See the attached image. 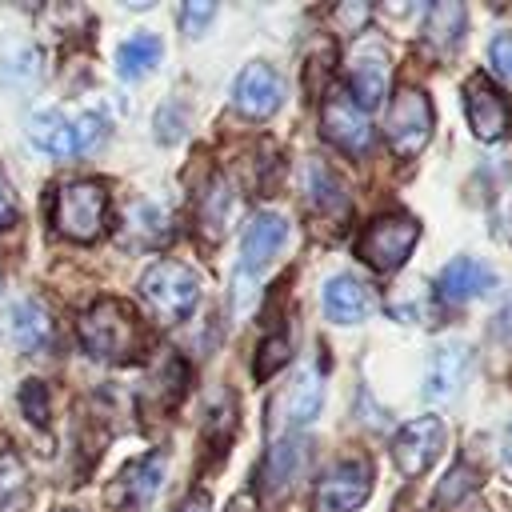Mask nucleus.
<instances>
[{
    "instance_id": "a211bd4d",
    "label": "nucleus",
    "mask_w": 512,
    "mask_h": 512,
    "mask_svg": "<svg viewBox=\"0 0 512 512\" xmlns=\"http://www.w3.org/2000/svg\"><path fill=\"white\" fill-rule=\"evenodd\" d=\"M372 308H376V300H372L364 280L340 272L324 284V316L332 324H360V320H368Z\"/></svg>"
},
{
    "instance_id": "4468645a",
    "label": "nucleus",
    "mask_w": 512,
    "mask_h": 512,
    "mask_svg": "<svg viewBox=\"0 0 512 512\" xmlns=\"http://www.w3.org/2000/svg\"><path fill=\"white\" fill-rule=\"evenodd\" d=\"M444 440H448V432H444V420L440 416H416V420H408L396 432L392 460H396V468L404 476H424L436 464V456L444 452Z\"/></svg>"
},
{
    "instance_id": "e433bc0d",
    "label": "nucleus",
    "mask_w": 512,
    "mask_h": 512,
    "mask_svg": "<svg viewBox=\"0 0 512 512\" xmlns=\"http://www.w3.org/2000/svg\"><path fill=\"white\" fill-rule=\"evenodd\" d=\"M500 476L512 484V424H508L504 436H500Z\"/></svg>"
},
{
    "instance_id": "5701e85b",
    "label": "nucleus",
    "mask_w": 512,
    "mask_h": 512,
    "mask_svg": "<svg viewBox=\"0 0 512 512\" xmlns=\"http://www.w3.org/2000/svg\"><path fill=\"white\" fill-rule=\"evenodd\" d=\"M160 52H164V44H160L156 32H132V36L116 48V72H120L124 80H144V76L160 64Z\"/></svg>"
},
{
    "instance_id": "7c9ffc66",
    "label": "nucleus",
    "mask_w": 512,
    "mask_h": 512,
    "mask_svg": "<svg viewBox=\"0 0 512 512\" xmlns=\"http://www.w3.org/2000/svg\"><path fill=\"white\" fill-rule=\"evenodd\" d=\"M20 408H24V416L28 420H36V424H48V388H44V380H24V388H20Z\"/></svg>"
},
{
    "instance_id": "c85d7f7f",
    "label": "nucleus",
    "mask_w": 512,
    "mask_h": 512,
    "mask_svg": "<svg viewBox=\"0 0 512 512\" xmlns=\"http://www.w3.org/2000/svg\"><path fill=\"white\" fill-rule=\"evenodd\" d=\"M40 76V56L36 48H12L0 56V80L8 84H32Z\"/></svg>"
},
{
    "instance_id": "a878e982",
    "label": "nucleus",
    "mask_w": 512,
    "mask_h": 512,
    "mask_svg": "<svg viewBox=\"0 0 512 512\" xmlns=\"http://www.w3.org/2000/svg\"><path fill=\"white\" fill-rule=\"evenodd\" d=\"M288 356H292V332H288L284 324H276V328L260 340V348H256V376L268 380L280 364H288Z\"/></svg>"
},
{
    "instance_id": "f3484780",
    "label": "nucleus",
    "mask_w": 512,
    "mask_h": 512,
    "mask_svg": "<svg viewBox=\"0 0 512 512\" xmlns=\"http://www.w3.org/2000/svg\"><path fill=\"white\" fill-rule=\"evenodd\" d=\"M288 244V220L280 212H256L240 236V256H244V268L256 272L264 268L280 248Z\"/></svg>"
},
{
    "instance_id": "9b49d317",
    "label": "nucleus",
    "mask_w": 512,
    "mask_h": 512,
    "mask_svg": "<svg viewBox=\"0 0 512 512\" xmlns=\"http://www.w3.org/2000/svg\"><path fill=\"white\" fill-rule=\"evenodd\" d=\"M472 364H476V356H472V348L464 344V340H440L436 348H432V356H428V364H424V400L428 404H448V400H456L460 396V388L468 384V376H472Z\"/></svg>"
},
{
    "instance_id": "1a4fd4ad",
    "label": "nucleus",
    "mask_w": 512,
    "mask_h": 512,
    "mask_svg": "<svg viewBox=\"0 0 512 512\" xmlns=\"http://www.w3.org/2000/svg\"><path fill=\"white\" fill-rule=\"evenodd\" d=\"M320 408H324V380L316 376V368H300L280 392H276V400H272V432L276 436H292L296 428H304V424H312L316 416H320Z\"/></svg>"
},
{
    "instance_id": "4be33fe9",
    "label": "nucleus",
    "mask_w": 512,
    "mask_h": 512,
    "mask_svg": "<svg viewBox=\"0 0 512 512\" xmlns=\"http://www.w3.org/2000/svg\"><path fill=\"white\" fill-rule=\"evenodd\" d=\"M464 28H468L464 4L444 0V4H432V8L424 12V40H428L436 52H452V48L464 40Z\"/></svg>"
},
{
    "instance_id": "c756f323",
    "label": "nucleus",
    "mask_w": 512,
    "mask_h": 512,
    "mask_svg": "<svg viewBox=\"0 0 512 512\" xmlns=\"http://www.w3.org/2000/svg\"><path fill=\"white\" fill-rule=\"evenodd\" d=\"M184 120H188V108H184V100H168V104L156 112V136H160L164 144L180 140V132H184Z\"/></svg>"
},
{
    "instance_id": "412c9836",
    "label": "nucleus",
    "mask_w": 512,
    "mask_h": 512,
    "mask_svg": "<svg viewBox=\"0 0 512 512\" xmlns=\"http://www.w3.org/2000/svg\"><path fill=\"white\" fill-rule=\"evenodd\" d=\"M232 216H236V192H232V184L224 176H212L200 188V196H196V220H200L204 236L208 240H220L228 232Z\"/></svg>"
},
{
    "instance_id": "f8f14e48",
    "label": "nucleus",
    "mask_w": 512,
    "mask_h": 512,
    "mask_svg": "<svg viewBox=\"0 0 512 512\" xmlns=\"http://www.w3.org/2000/svg\"><path fill=\"white\" fill-rule=\"evenodd\" d=\"M284 104V80L272 64L264 60H252L240 68L236 84H232V108L244 116V120H268L276 116Z\"/></svg>"
},
{
    "instance_id": "473e14b6",
    "label": "nucleus",
    "mask_w": 512,
    "mask_h": 512,
    "mask_svg": "<svg viewBox=\"0 0 512 512\" xmlns=\"http://www.w3.org/2000/svg\"><path fill=\"white\" fill-rule=\"evenodd\" d=\"M212 16H216V4H208V0H192V4L180 8V28H184L188 36H200L204 24H208Z\"/></svg>"
},
{
    "instance_id": "cd10ccee",
    "label": "nucleus",
    "mask_w": 512,
    "mask_h": 512,
    "mask_svg": "<svg viewBox=\"0 0 512 512\" xmlns=\"http://www.w3.org/2000/svg\"><path fill=\"white\" fill-rule=\"evenodd\" d=\"M472 488H476V472H472V464H464V460H460V464H452V468H448V476L436 484L432 504H436V508H452V504H460Z\"/></svg>"
},
{
    "instance_id": "2eb2a0df",
    "label": "nucleus",
    "mask_w": 512,
    "mask_h": 512,
    "mask_svg": "<svg viewBox=\"0 0 512 512\" xmlns=\"http://www.w3.org/2000/svg\"><path fill=\"white\" fill-rule=\"evenodd\" d=\"M464 112H468V128L476 140H500L508 132V100L504 92L488 80V76H468L464 84Z\"/></svg>"
},
{
    "instance_id": "f704fd0d",
    "label": "nucleus",
    "mask_w": 512,
    "mask_h": 512,
    "mask_svg": "<svg viewBox=\"0 0 512 512\" xmlns=\"http://www.w3.org/2000/svg\"><path fill=\"white\" fill-rule=\"evenodd\" d=\"M492 228L512 244V188L500 192V200H496V224H492Z\"/></svg>"
},
{
    "instance_id": "f257e3e1",
    "label": "nucleus",
    "mask_w": 512,
    "mask_h": 512,
    "mask_svg": "<svg viewBox=\"0 0 512 512\" xmlns=\"http://www.w3.org/2000/svg\"><path fill=\"white\" fill-rule=\"evenodd\" d=\"M76 336L88 356L108 360V364H128L144 352V328H140L132 304H124L116 296H104L92 308H84V316L76 320Z\"/></svg>"
},
{
    "instance_id": "bb28decb",
    "label": "nucleus",
    "mask_w": 512,
    "mask_h": 512,
    "mask_svg": "<svg viewBox=\"0 0 512 512\" xmlns=\"http://www.w3.org/2000/svg\"><path fill=\"white\" fill-rule=\"evenodd\" d=\"M24 492H28L24 460L12 448H0V512H8L16 500H24Z\"/></svg>"
},
{
    "instance_id": "6e6552de",
    "label": "nucleus",
    "mask_w": 512,
    "mask_h": 512,
    "mask_svg": "<svg viewBox=\"0 0 512 512\" xmlns=\"http://www.w3.org/2000/svg\"><path fill=\"white\" fill-rule=\"evenodd\" d=\"M164 472H168V452L164 448H152V452L128 460L116 472V480L108 484V504L116 512H140V508H148L152 496L164 484Z\"/></svg>"
},
{
    "instance_id": "0eeeda50",
    "label": "nucleus",
    "mask_w": 512,
    "mask_h": 512,
    "mask_svg": "<svg viewBox=\"0 0 512 512\" xmlns=\"http://www.w3.org/2000/svg\"><path fill=\"white\" fill-rule=\"evenodd\" d=\"M372 492V464L364 456H348L336 460L312 492V508L316 512H356Z\"/></svg>"
},
{
    "instance_id": "58836bf2",
    "label": "nucleus",
    "mask_w": 512,
    "mask_h": 512,
    "mask_svg": "<svg viewBox=\"0 0 512 512\" xmlns=\"http://www.w3.org/2000/svg\"><path fill=\"white\" fill-rule=\"evenodd\" d=\"M228 512H256L252 492H236V496H232V504H228Z\"/></svg>"
},
{
    "instance_id": "c9c22d12",
    "label": "nucleus",
    "mask_w": 512,
    "mask_h": 512,
    "mask_svg": "<svg viewBox=\"0 0 512 512\" xmlns=\"http://www.w3.org/2000/svg\"><path fill=\"white\" fill-rule=\"evenodd\" d=\"M16 216H20V204H16V192L8 188V180L0 176V228H8V224H16Z\"/></svg>"
},
{
    "instance_id": "2f4dec72",
    "label": "nucleus",
    "mask_w": 512,
    "mask_h": 512,
    "mask_svg": "<svg viewBox=\"0 0 512 512\" xmlns=\"http://www.w3.org/2000/svg\"><path fill=\"white\" fill-rule=\"evenodd\" d=\"M488 64H492V72H496L500 80H512V28L496 32V36L488 40Z\"/></svg>"
},
{
    "instance_id": "393cba45",
    "label": "nucleus",
    "mask_w": 512,
    "mask_h": 512,
    "mask_svg": "<svg viewBox=\"0 0 512 512\" xmlns=\"http://www.w3.org/2000/svg\"><path fill=\"white\" fill-rule=\"evenodd\" d=\"M132 236H136V244H144V248H160L168 236H172V224H168V212L164 208H156V204H140V208H132Z\"/></svg>"
},
{
    "instance_id": "72a5a7b5",
    "label": "nucleus",
    "mask_w": 512,
    "mask_h": 512,
    "mask_svg": "<svg viewBox=\"0 0 512 512\" xmlns=\"http://www.w3.org/2000/svg\"><path fill=\"white\" fill-rule=\"evenodd\" d=\"M492 336H496L500 344H512V292L504 296V304H500L496 316H492Z\"/></svg>"
},
{
    "instance_id": "b1692460",
    "label": "nucleus",
    "mask_w": 512,
    "mask_h": 512,
    "mask_svg": "<svg viewBox=\"0 0 512 512\" xmlns=\"http://www.w3.org/2000/svg\"><path fill=\"white\" fill-rule=\"evenodd\" d=\"M12 336L24 352H40L52 344V320H48L40 300H20L12 308Z\"/></svg>"
},
{
    "instance_id": "7ed1b4c3",
    "label": "nucleus",
    "mask_w": 512,
    "mask_h": 512,
    "mask_svg": "<svg viewBox=\"0 0 512 512\" xmlns=\"http://www.w3.org/2000/svg\"><path fill=\"white\" fill-rule=\"evenodd\" d=\"M28 140L48 156H84L104 140V120L96 112L44 108L28 120Z\"/></svg>"
},
{
    "instance_id": "4c0bfd02",
    "label": "nucleus",
    "mask_w": 512,
    "mask_h": 512,
    "mask_svg": "<svg viewBox=\"0 0 512 512\" xmlns=\"http://www.w3.org/2000/svg\"><path fill=\"white\" fill-rule=\"evenodd\" d=\"M176 512H212V500H208V492H192L176 504Z\"/></svg>"
},
{
    "instance_id": "20e7f679",
    "label": "nucleus",
    "mask_w": 512,
    "mask_h": 512,
    "mask_svg": "<svg viewBox=\"0 0 512 512\" xmlns=\"http://www.w3.org/2000/svg\"><path fill=\"white\" fill-rule=\"evenodd\" d=\"M60 236L76 244H92L108 228V188L100 180H72L56 188V212H52Z\"/></svg>"
},
{
    "instance_id": "6ab92c4d",
    "label": "nucleus",
    "mask_w": 512,
    "mask_h": 512,
    "mask_svg": "<svg viewBox=\"0 0 512 512\" xmlns=\"http://www.w3.org/2000/svg\"><path fill=\"white\" fill-rule=\"evenodd\" d=\"M304 464H308V440L304 436H280L272 448H268V456H264V464H260V484H264V492H284V488H292V480L304 472Z\"/></svg>"
},
{
    "instance_id": "423d86ee",
    "label": "nucleus",
    "mask_w": 512,
    "mask_h": 512,
    "mask_svg": "<svg viewBox=\"0 0 512 512\" xmlns=\"http://www.w3.org/2000/svg\"><path fill=\"white\" fill-rule=\"evenodd\" d=\"M384 136L400 160H412L424 152V144L432 140V104L420 88H400L392 96L384 116Z\"/></svg>"
},
{
    "instance_id": "dca6fc26",
    "label": "nucleus",
    "mask_w": 512,
    "mask_h": 512,
    "mask_svg": "<svg viewBox=\"0 0 512 512\" xmlns=\"http://www.w3.org/2000/svg\"><path fill=\"white\" fill-rule=\"evenodd\" d=\"M492 288H496V272H492L484 260H476V256H456V260H448V264L440 268V276H436V292H440V300H448V304L480 300V296L492 292Z\"/></svg>"
},
{
    "instance_id": "ddd939ff",
    "label": "nucleus",
    "mask_w": 512,
    "mask_h": 512,
    "mask_svg": "<svg viewBox=\"0 0 512 512\" xmlns=\"http://www.w3.org/2000/svg\"><path fill=\"white\" fill-rule=\"evenodd\" d=\"M320 132L324 140H332L340 152L348 156H364L372 148V124H368V112L348 96V92H332L324 96V108H320Z\"/></svg>"
},
{
    "instance_id": "39448f33",
    "label": "nucleus",
    "mask_w": 512,
    "mask_h": 512,
    "mask_svg": "<svg viewBox=\"0 0 512 512\" xmlns=\"http://www.w3.org/2000/svg\"><path fill=\"white\" fill-rule=\"evenodd\" d=\"M416 240H420V224H416L412 216H404V212L376 216V220L360 232L356 256H360L368 268H376V272H396V268L412 256Z\"/></svg>"
},
{
    "instance_id": "f03ea898",
    "label": "nucleus",
    "mask_w": 512,
    "mask_h": 512,
    "mask_svg": "<svg viewBox=\"0 0 512 512\" xmlns=\"http://www.w3.org/2000/svg\"><path fill=\"white\" fill-rule=\"evenodd\" d=\"M140 296L160 324H180L200 304V276L180 260H156L140 276Z\"/></svg>"
},
{
    "instance_id": "aec40b11",
    "label": "nucleus",
    "mask_w": 512,
    "mask_h": 512,
    "mask_svg": "<svg viewBox=\"0 0 512 512\" xmlns=\"http://www.w3.org/2000/svg\"><path fill=\"white\" fill-rule=\"evenodd\" d=\"M300 188H304L308 204H312L320 216H344V212H348V188H344V180H340L324 160H308V164H304Z\"/></svg>"
},
{
    "instance_id": "ea45409f",
    "label": "nucleus",
    "mask_w": 512,
    "mask_h": 512,
    "mask_svg": "<svg viewBox=\"0 0 512 512\" xmlns=\"http://www.w3.org/2000/svg\"><path fill=\"white\" fill-rule=\"evenodd\" d=\"M60 512H80V508H60Z\"/></svg>"
},
{
    "instance_id": "9d476101",
    "label": "nucleus",
    "mask_w": 512,
    "mask_h": 512,
    "mask_svg": "<svg viewBox=\"0 0 512 512\" xmlns=\"http://www.w3.org/2000/svg\"><path fill=\"white\" fill-rule=\"evenodd\" d=\"M344 76H348V96L364 112H372L388 92V48L376 36H360L344 60Z\"/></svg>"
}]
</instances>
